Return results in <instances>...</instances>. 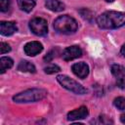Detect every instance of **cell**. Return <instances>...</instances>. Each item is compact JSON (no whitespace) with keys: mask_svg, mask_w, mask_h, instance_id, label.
Returning a JSON list of instances; mask_svg holds the SVG:
<instances>
[{"mask_svg":"<svg viewBox=\"0 0 125 125\" xmlns=\"http://www.w3.org/2000/svg\"><path fill=\"white\" fill-rule=\"evenodd\" d=\"M97 24L102 29H115L125 25V13L117 11H106L98 16Z\"/></svg>","mask_w":125,"mask_h":125,"instance_id":"6da1fadb","label":"cell"},{"mask_svg":"<svg viewBox=\"0 0 125 125\" xmlns=\"http://www.w3.org/2000/svg\"><path fill=\"white\" fill-rule=\"evenodd\" d=\"M53 26L58 33L64 35L73 34L78 29V23L76 20L68 15H62L58 17L54 21Z\"/></svg>","mask_w":125,"mask_h":125,"instance_id":"7a4b0ae2","label":"cell"},{"mask_svg":"<svg viewBox=\"0 0 125 125\" xmlns=\"http://www.w3.org/2000/svg\"><path fill=\"white\" fill-rule=\"evenodd\" d=\"M47 96V91L40 88H31L27 89L23 92H21L13 97V101L15 103L22 104V103H34L43 100Z\"/></svg>","mask_w":125,"mask_h":125,"instance_id":"3957f363","label":"cell"},{"mask_svg":"<svg viewBox=\"0 0 125 125\" xmlns=\"http://www.w3.org/2000/svg\"><path fill=\"white\" fill-rule=\"evenodd\" d=\"M57 80L64 89H66L76 95H84V94L88 93V90L85 87H83L80 83H78L74 79L68 77L67 75H62V74L58 75Z\"/></svg>","mask_w":125,"mask_h":125,"instance_id":"277c9868","label":"cell"},{"mask_svg":"<svg viewBox=\"0 0 125 125\" xmlns=\"http://www.w3.org/2000/svg\"><path fill=\"white\" fill-rule=\"evenodd\" d=\"M29 28L37 36H45L48 33L47 21L42 18H34L29 21Z\"/></svg>","mask_w":125,"mask_h":125,"instance_id":"5b68a950","label":"cell"},{"mask_svg":"<svg viewBox=\"0 0 125 125\" xmlns=\"http://www.w3.org/2000/svg\"><path fill=\"white\" fill-rule=\"evenodd\" d=\"M110 70L116 80L117 86L120 89H125V67L120 64H112Z\"/></svg>","mask_w":125,"mask_h":125,"instance_id":"8992f818","label":"cell"},{"mask_svg":"<svg viewBox=\"0 0 125 125\" xmlns=\"http://www.w3.org/2000/svg\"><path fill=\"white\" fill-rule=\"evenodd\" d=\"M81 56H82V49L79 46H76V45H73V46L65 48L63 50L62 54V60L65 61V62H69V61L75 60L77 58H80Z\"/></svg>","mask_w":125,"mask_h":125,"instance_id":"52a82bcc","label":"cell"},{"mask_svg":"<svg viewBox=\"0 0 125 125\" xmlns=\"http://www.w3.org/2000/svg\"><path fill=\"white\" fill-rule=\"evenodd\" d=\"M89 115V110L86 106L82 105L76 109H73L67 113V120L68 121H75V120H80L84 119Z\"/></svg>","mask_w":125,"mask_h":125,"instance_id":"ba28073f","label":"cell"},{"mask_svg":"<svg viewBox=\"0 0 125 125\" xmlns=\"http://www.w3.org/2000/svg\"><path fill=\"white\" fill-rule=\"evenodd\" d=\"M43 50V45L38 42V41H31L28 42L24 45L23 47V51L27 56L30 57H34L36 55H38L39 53H41Z\"/></svg>","mask_w":125,"mask_h":125,"instance_id":"9c48e42d","label":"cell"},{"mask_svg":"<svg viewBox=\"0 0 125 125\" xmlns=\"http://www.w3.org/2000/svg\"><path fill=\"white\" fill-rule=\"evenodd\" d=\"M71 70L77 77H79L81 79L86 78L89 74V66L84 62H76V63L72 64Z\"/></svg>","mask_w":125,"mask_h":125,"instance_id":"30bf717a","label":"cell"},{"mask_svg":"<svg viewBox=\"0 0 125 125\" xmlns=\"http://www.w3.org/2000/svg\"><path fill=\"white\" fill-rule=\"evenodd\" d=\"M18 31V27L14 21H0V32L4 36L13 35Z\"/></svg>","mask_w":125,"mask_h":125,"instance_id":"8fae6325","label":"cell"},{"mask_svg":"<svg viewBox=\"0 0 125 125\" xmlns=\"http://www.w3.org/2000/svg\"><path fill=\"white\" fill-rule=\"evenodd\" d=\"M45 6L52 12H62L64 10V4L59 0H46Z\"/></svg>","mask_w":125,"mask_h":125,"instance_id":"7c38bea8","label":"cell"},{"mask_svg":"<svg viewBox=\"0 0 125 125\" xmlns=\"http://www.w3.org/2000/svg\"><path fill=\"white\" fill-rule=\"evenodd\" d=\"M18 70L21 71V72H29V73H35L36 72V68L34 66L33 63H31L28 61H21L18 64Z\"/></svg>","mask_w":125,"mask_h":125,"instance_id":"4fadbf2b","label":"cell"},{"mask_svg":"<svg viewBox=\"0 0 125 125\" xmlns=\"http://www.w3.org/2000/svg\"><path fill=\"white\" fill-rule=\"evenodd\" d=\"M18 5L20 9L25 13H29L33 10L35 7V1L34 0H18Z\"/></svg>","mask_w":125,"mask_h":125,"instance_id":"5bb4252c","label":"cell"},{"mask_svg":"<svg viewBox=\"0 0 125 125\" xmlns=\"http://www.w3.org/2000/svg\"><path fill=\"white\" fill-rule=\"evenodd\" d=\"M14 65V61L9 57H2L0 59V73L3 74L7 69Z\"/></svg>","mask_w":125,"mask_h":125,"instance_id":"9a60e30c","label":"cell"},{"mask_svg":"<svg viewBox=\"0 0 125 125\" xmlns=\"http://www.w3.org/2000/svg\"><path fill=\"white\" fill-rule=\"evenodd\" d=\"M78 13L80 14V16L87 21L89 22H92L93 20H94V12L87 9V8H83V9H80L78 10Z\"/></svg>","mask_w":125,"mask_h":125,"instance_id":"2e32d148","label":"cell"},{"mask_svg":"<svg viewBox=\"0 0 125 125\" xmlns=\"http://www.w3.org/2000/svg\"><path fill=\"white\" fill-rule=\"evenodd\" d=\"M114 106L119 110H125V98L124 97H117L113 101Z\"/></svg>","mask_w":125,"mask_h":125,"instance_id":"e0dca14e","label":"cell"},{"mask_svg":"<svg viewBox=\"0 0 125 125\" xmlns=\"http://www.w3.org/2000/svg\"><path fill=\"white\" fill-rule=\"evenodd\" d=\"M60 70H61V68L57 64H49L46 67H44V72L47 74H53V73L59 72Z\"/></svg>","mask_w":125,"mask_h":125,"instance_id":"ac0fdd59","label":"cell"},{"mask_svg":"<svg viewBox=\"0 0 125 125\" xmlns=\"http://www.w3.org/2000/svg\"><path fill=\"white\" fill-rule=\"evenodd\" d=\"M11 8V0H0V11L6 13Z\"/></svg>","mask_w":125,"mask_h":125,"instance_id":"d6986e66","label":"cell"},{"mask_svg":"<svg viewBox=\"0 0 125 125\" xmlns=\"http://www.w3.org/2000/svg\"><path fill=\"white\" fill-rule=\"evenodd\" d=\"M57 52H58V49H53V50L49 51V52H48V54L44 57V61H45V62H52V61L55 59Z\"/></svg>","mask_w":125,"mask_h":125,"instance_id":"ffe728a7","label":"cell"},{"mask_svg":"<svg viewBox=\"0 0 125 125\" xmlns=\"http://www.w3.org/2000/svg\"><path fill=\"white\" fill-rule=\"evenodd\" d=\"M10 51H11V47H10V45L8 43H5V42H1L0 43V52H1L2 55L6 54V53H8Z\"/></svg>","mask_w":125,"mask_h":125,"instance_id":"44dd1931","label":"cell"},{"mask_svg":"<svg viewBox=\"0 0 125 125\" xmlns=\"http://www.w3.org/2000/svg\"><path fill=\"white\" fill-rule=\"evenodd\" d=\"M100 119H101V120H102V119H104V115H101V116H100ZM101 122H102V123H109V122L112 123V121L109 120V119H108V120H104V121H101Z\"/></svg>","mask_w":125,"mask_h":125,"instance_id":"7402d4cb","label":"cell"},{"mask_svg":"<svg viewBox=\"0 0 125 125\" xmlns=\"http://www.w3.org/2000/svg\"><path fill=\"white\" fill-rule=\"evenodd\" d=\"M120 53H121V55L123 56V57H125V44L121 47V50H120Z\"/></svg>","mask_w":125,"mask_h":125,"instance_id":"603a6c76","label":"cell"},{"mask_svg":"<svg viewBox=\"0 0 125 125\" xmlns=\"http://www.w3.org/2000/svg\"><path fill=\"white\" fill-rule=\"evenodd\" d=\"M120 121H121L123 124H125V113L120 116Z\"/></svg>","mask_w":125,"mask_h":125,"instance_id":"cb8c5ba5","label":"cell"},{"mask_svg":"<svg viewBox=\"0 0 125 125\" xmlns=\"http://www.w3.org/2000/svg\"><path fill=\"white\" fill-rule=\"evenodd\" d=\"M105 1H106V2H107V3H110V2H113V1H114V0H105Z\"/></svg>","mask_w":125,"mask_h":125,"instance_id":"d4e9b609","label":"cell"}]
</instances>
